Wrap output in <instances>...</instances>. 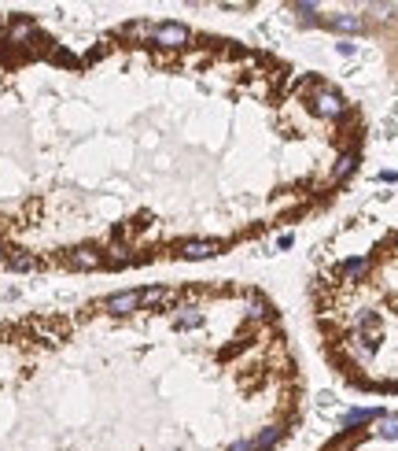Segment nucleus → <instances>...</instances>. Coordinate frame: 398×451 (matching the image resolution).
<instances>
[{
    "mask_svg": "<svg viewBox=\"0 0 398 451\" xmlns=\"http://www.w3.org/2000/svg\"><path fill=\"white\" fill-rule=\"evenodd\" d=\"M343 348H346V351H351V359H358V363H365V359H373V348H369V344H365V341H361V336H358V333L351 336V341H343Z\"/></svg>",
    "mask_w": 398,
    "mask_h": 451,
    "instance_id": "nucleus-14",
    "label": "nucleus"
},
{
    "mask_svg": "<svg viewBox=\"0 0 398 451\" xmlns=\"http://www.w3.org/2000/svg\"><path fill=\"white\" fill-rule=\"evenodd\" d=\"M225 451H251V444H247V440H236V444H229Z\"/></svg>",
    "mask_w": 398,
    "mask_h": 451,
    "instance_id": "nucleus-20",
    "label": "nucleus"
},
{
    "mask_svg": "<svg viewBox=\"0 0 398 451\" xmlns=\"http://www.w3.org/2000/svg\"><path fill=\"white\" fill-rule=\"evenodd\" d=\"M280 437H284V429H280V426H265L258 437H255V440H247V444H251V451H270Z\"/></svg>",
    "mask_w": 398,
    "mask_h": 451,
    "instance_id": "nucleus-10",
    "label": "nucleus"
},
{
    "mask_svg": "<svg viewBox=\"0 0 398 451\" xmlns=\"http://www.w3.org/2000/svg\"><path fill=\"white\" fill-rule=\"evenodd\" d=\"M354 167H358V156H354V152L339 156V163H336V178H346V174H354Z\"/></svg>",
    "mask_w": 398,
    "mask_h": 451,
    "instance_id": "nucleus-16",
    "label": "nucleus"
},
{
    "mask_svg": "<svg viewBox=\"0 0 398 451\" xmlns=\"http://www.w3.org/2000/svg\"><path fill=\"white\" fill-rule=\"evenodd\" d=\"M325 26L339 30V34H361L365 30V19L361 15H351V11H339V15H328V19H321Z\"/></svg>",
    "mask_w": 398,
    "mask_h": 451,
    "instance_id": "nucleus-6",
    "label": "nucleus"
},
{
    "mask_svg": "<svg viewBox=\"0 0 398 451\" xmlns=\"http://www.w3.org/2000/svg\"><path fill=\"white\" fill-rule=\"evenodd\" d=\"M336 52H339V56H354V41H346V37L336 41Z\"/></svg>",
    "mask_w": 398,
    "mask_h": 451,
    "instance_id": "nucleus-19",
    "label": "nucleus"
},
{
    "mask_svg": "<svg viewBox=\"0 0 398 451\" xmlns=\"http://www.w3.org/2000/svg\"><path fill=\"white\" fill-rule=\"evenodd\" d=\"M33 37H37V26H33L30 19H19V23L8 26V41H11V45H26V41H33Z\"/></svg>",
    "mask_w": 398,
    "mask_h": 451,
    "instance_id": "nucleus-9",
    "label": "nucleus"
},
{
    "mask_svg": "<svg viewBox=\"0 0 398 451\" xmlns=\"http://www.w3.org/2000/svg\"><path fill=\"white\" fill-rule=\"evenodd\" d=\"M218 252H225L222 240H185V245L177 248V255H181V259H188V263H195V259H214Z\"/></svg>",
    "mask_w": 398,
    "mask_h": 451,
    "instance_id": "nucleus-4",
    "label": "nucleus"
},
{
    "mask_svg": "<svg viewBox=\"0 0 398 451\" xmlns=\"http://www.w3.org/2000/svg\"><path fill=\"white\" fill-rule=\"evenodd\" d=\"M376 437L380 440H398V414H384V418H376Z\"/></svg>",
    "mask_w": 398,
    "mask_h": 451,
    "instance_id": "nucleus-13",
    "label": "nucleus"
},
{
    "mask_svg": "<svg viewBox=\"0 0 398 451\" xmlns=\"http://www.w3.org/2000/svg\"><path fill=\"white\" fill-rule=\"evenodd\" d=\"M8 266L11 270H37V259L26 255V252H19V255H8Z\"/></svg>",
    "mask_w": 398,
    "mask_h": 451,
    "instance_id": "nucleus-15",
    "label": "nucleus"
},
{
    "mask_svg": "<svg viewBox=\"0 0 398 451\" xmlns=\"http://www.w3.org/2000/svg\"><path fill=\"white\" fill-rule=\"evenodd\" d=\"M137 308H140V293H137V288H129V293H114V296L104 300L107 315H133Z\"/></svg>",
    "mask_w": 398,
    "mask_h": 451,
    "instance_id": "nucleus-5",
    "label": "nucleus"
},
{
    "mask_svg": "<svg viewBox=\"0 0 398 451\" xmlns=\"http://www.w3.org/2000/svg\"><path fill=\"white\" fill-rule=\"evenodd\" d=\"M181 315L174 318V326L177 329H195V326H203V315H199V308H192V303H185V308H177Z\"/></svg>",
    "mask_w": 398,
    "mask_h": 451,
    "instance_id": "nucleus-11",
    "label": "nucleus"
},
{
    "mask_svg": "<svg viewBox=\"0 0 398 451\" xmlns=\"http://www.w3.org/2000/svg\"><path fill=\"white\" fill-rule=\"evenodd\" d=\"M66 266H74V270H100V266H107V255L92 248V245H81L74 252H66Z\"/></svg>",
    "mask_w": 398,
    "mask_h": 451,
    "instance_id": "nucleus-3",
    "label": "nucleus"
},
{
    "mask_svg": "<svg viewBox=\"0 0 398 451\" xmlns=\"http://www.w3.org/2000/svg\"><path fill=\"white\" fill-rule=\"evenodd\" d=\"M343 96L336 89H328V86H318L313 89V115H321V119H343Z\"/></svg>",
    "mask_w": 398,
    "mask_h": 451,
    "instance_id": "nucleus-1",
    "label": "nucleus"
},
{
    "mask_svg": "<svg viewBox=\"0 0 398 451\" xmlns=\"http://www.w3.org/2000/svg\"><path fill=\"white\" fill-rule=\"evenodd\" d=\"M4 34H8V30H4V26H0V37H4Z\"/></svg>",
    "mask_w": 398,
    "mask_h": 451,
    "instance_id": "nucleus-21",
    "label": "nucleus"
},
{
    "mask_svg": "<svg viewBox=\"0 0 398 451\" xmlns=\"http://www.w3.org/2000/svg\"><path fill=\"white\" fill-rule=\"evenodd\" d=\"M376 418H384L376 407H354V411H346V414L339 418V426H343V429H354V426H365V422H376Z\"/></svg>",
    "mask_w": 398,
    "mask_h": 451,
    "instance_id": "nucleus-8",
    "label": "nucleus"
},
{
    "mask_svg": "<svg viewBox=\"0 0 398 451\" xmlns=\"http://www.w3.org/2000/svg\"><path fill=\"white\" fill-rule=\"evenodd\" d=\"M0 259H4V245H0Z\"/></svg>",
    "mask_w": 398,
    "mask_h": 451,
    "instance_id": "nucleus-22",
    "label": "nucleus"
},
{
    "mask_svg": "<svg viewBox=\"0 0 398 451\" xmlns=\"http://www.w3.org/2000/svg\"><path fill=\"white\" fill-rule=\"evenodd\" d=\"M126 263H133V259H129V252H126V248H111L107 266H126Z\"/></svg>",
    "mask_w": 398,
    "mask_h": 451,
    "instance_id": "nucleus-17",
    "label": "nucleus"
},
{
    "mask_svg": "<svg viewBox=\"0 0 398 451\" xmlns=\"http://www.w3.org/2000/svg\"><path fill=\"white\" fill-rule=\"evenodd\" d=\"M166 303H174V288L166 285H152L140 293V308H166Z\"/></svg>",
    "mask_w": 398,
    "mask_h": 451,
    "instance_id": "nucleus-7",
    "label": "nucleus"
},
{
    "mask_svg": "<svg viewBox=\"0 0 398 451\" xmlns=\"http://www.w3.org/2000/svg\"><path fill=\"white\" fill-rule=\"evenodd\" d=\"M188 41H192V30L181 23H162L152 30V45H159V48H185Z\"/></svg>",
    "mask_w": 398,
    "mask_h": 451,
    "instance_id": "nucleus-2",
    "label": "nucleus"
},
{
    "mask_svg": "<svg viewBox=\"0 0 398 451\" xmlns=\"http://www.w3.org/2000/svg\"><path fill=\"white\" fill-rule=\"evenodd\" d=\"M394 252H398V237H394Z\"/></svg>",
    "mask_w": 398,
    "mask_h": 451,
    "instance_id": "nucleus-23",
    "label": "nucleus"
},
{
    "mask_svg": "<svg viewBox=\"0 0 398 451\" xmlns=\"http://www.w3.org/2000/svg\"><path fill=\"white\" fill-rule=\"evenodd\" d=\"M365 274H369V259H346V263L339 266V278H343V281H361Z\"/></svg>",
    "mask_w": 398,
    "mask_h": 451,
    "instance_id": "nucleus-12",
    "label": "nucleus"
},
{
    "mask_svg": "<svg viewBox=\"0 0 398 451\" xmlns=\"http://www.w3.org/2000/svg\"><path fill=\"white\" fill-rule=\"evenodd\" d=\"M332 404H336V396H332V392H318V407L321 411H332Z\"/></svg>",
    "mask_w": 398,
    "mask_h": 451,
    "instance_id": "nucleus-18",
    "label": "nucleus"
}]
</instances>
